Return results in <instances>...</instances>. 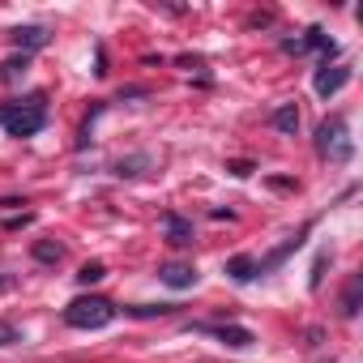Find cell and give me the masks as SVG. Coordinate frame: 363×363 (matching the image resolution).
<instances>
[{
  "label": "cell",
  "mask_w": 363,
  "mask_h": 363,
  "mask_svg": "<svg viewBox=\"0 0 363 363\" xmlns=\"http://www.w3.org/2000/svg\"><path fill=\"white\" fill-rule=\"evenodd\" d=\"M0 124L9 128V137H35V133H43V124H48V103H43V94L5 103V107H0Z\"/></svg>",
  "instance_id": "cell-1"
},
{
  "label": "cell",
  "mask_w": 363,
  "mask_h": 363,
  "mask_svg": "<svg viewBox=\"0 0 363 363\" xmlns=\"http://www.w3.org/2000/svg\"><path fill=\"white\" fill-rule=\"evenodd\" d=\"M116 320V303H107L103 295H82L65 308V325L69 329H103Z\"/></svg>",
  "instance_id": "cell-2"
},
{
  "label": "cell",
  "mask_w": 363,
  "mask_h": 363,
  "mask_svg": "<svg viewBox=\"0 0 363 363\" xmlns=\"http://www.w3.org/2000/svg\"><path fill=\"white\" fill-rule=\"evenodd\" d=\"M316 154H320V158H333V162H346V158L354 154L342 116H333V120H325V124L316 128Z\"/></svg>",
  "instance_id": "cell-3"
},
{
  "label": "cell",
  "mask_w": 363,
  "mask_h": 363,
  "mask_svg": "<svg viewBox=\"0 0 363 363\" xmlns=\"http://www.w3.org/2000/svg\"><path fill=\"white\" fill-rule=\"evenodd\" d=\"M346 82H350V69H346V65H325V69L312 77V90H316L320 99H333Z\"/></svg>",
  "instance_id": "cell-4"
},
{
  "label": "cell",
  "mask_w": 363,
  "mask_h": 363,
  "mask_svg": "<svg viewBox=\"0 0 363 363\" xmlns=\"http://www.w3.org/2000/svg\"><path fill=\"white\" fill-rule=\"evenodd\" d=\"M201 333H214L218 342H227L231 350H248L257 337H252V329H244V325H197Z\"/></svg>",
  "instance_id": "cell-5"
},
{
  "label": "cell",
  "mask_w": 363,
  "mask_h": 363,
  "mask_svg": "<svg viewBox=\"0 0 363 363\" xmlns=\"http://www.w3.org/2000/svg\"><path fill=\"white\" fill-rule=\"evenodd\" d=\"M162 231H167V244H175V248H189V244L197 240L193 223L179 218V214H162Z\"/></svg>",
  "instance_id": "cell-6"
},
{
  "label": "cell",
  "mask_w": 363,
  "mask_h": 363,
  "mask_svg": "<svg viewBox=\"0 0 363 363\" xmlns=\"http://www.w3.org/2000/svg\"><path fill=\"white\" fill-rule=\"evenodd\" d=\"M158 278H162L171 291H189V286H197V269H193V265H179V261L162 265V269H158Z\"/></svg>",
  "instance_id": "cell-7"
},
{
  "label": "cell",
  "mask_w": 363,
  "mask_h": 363,
  "mask_svg": "<svg viewBox=\"0 0 363 363\" xmlns=\"http://www.w3.org/2000/svg\"><path fill=\"white\" fill-rule=\"evenodd\" d=\"M269 124H274L278 133H286V137H295V133H299V107H295V103H282V107H274V116H269Z\"/></svg>",
  "instance_id": "cell-8"
},
{
  "label": "cell",
  "mask_w": 363,
  "mask_h": 363,
  "mask_svg": "<svg viewBox=\"0 0 363 363\" xmlns=\"http://www.w3.org/2000/svg\"><path fill=\"white\" fill-rule=\"evenodd\" d=\"M9 39H13L22 52H35V48H43V43H48V30H43V26H18Z\"/></svg>",
  "instance_id": "cell-9"
},
{
  "label": "cell",
  "mask_w": 363,
  "mask_h": 363,
  "mask_svg": "<svg viewBox=\"0 0 363 363\" xmlns=\"http://www.w3.org/2000/svg\"><path fill=\"white\" fill-rule=\"evenodd\" d=\"M30 257H35L39 265H60V261H65V244H56V240H39V244L30 248Z\"/></svg>",
  "instance_id": "cell-10"
},
{
  "label": "cell",
  "mask_w": 363,
  "mask_h": 363,
  "mask_svg": "<svg viewBox=\"0 0 363 363\" xmlns=\"http://www.w3.org/2000/svg\"><path fill=\"white\" fill-rule=\"evenodd\" d=\"M227 278L231 282H252L257 278V261L252 257H231L227 261Z\"/></svg>",
  "instance_id": "cell-11"
},
{
  "label": "cell",
  "mask_w": 363,
  "mask_h": 363,
  "mask_svg": "<svg viewBox=\"0 0 363 363\" xmlns=\"http://www.w3.org/2000/svg\"><path fill=\"white\" fill-rule=\"evenodd\" d=\"M299 43H303V48H316V52H325V60H329V56L337 52V43H333V39H329V35H325L320 26H312V30H308V35H303Z\"/></svg>",
  "instance_id": "cell-12"
},
{
  "label": "cell",
  "mask_w": 363,
  "mask_h": 363,
  "mask_svg": "<svg viewBox=\"0 0 363 363\" xmlns=\"http://www.w3.org/2000/svg\"><path fill=\"white\" fill-rule=\"evenodd\" d=\"M359 295H363V278L354 274V278L346 282V295H342V316H354V312H359Z\"/></svg>",
  "instance_id": "cell-13"
},
{
  "label": "cell",
  "mask_w": 363,
  "mask_h": 363,
  "mask_svg": "<svg viewBox=\"0 0 363 363\" xmlns=\"http://www.w3.org/2000/svg\"><path fill=\"white\" fill-rule=\"evenodd\" d=\"M103 278H107V265H103V261H86V265L77 269V282H82V286H94V282H103Z\"/></svg>",
  "instance_id": "cell-14"
},
{
  "label": "cell",
  "mask_w": 363,
  "mask_h": 363,
  "mask_svg": "<svg viewBox=\"0 0 363 363\" xmlns=\"http://www.w3.org/2000/svg\"><path fill=\"white\" fill-rule=\"evenodd\" d=\"M30 69V56L22 52V56H13V60H5V65H0V77H5V82H13V77H22Z\"/></svg>",
  "instance_id": "cell-15"
},
{
  "label": "cell",
  "mask_w": 363,
  "mask_h": 363,
  "mask_svg": "<svg viewBox=\"0 0 363 363\" xmlns=\"http://www.w3.org/2000/svg\"><path fill=\"white\" fill-rule=\"evenodd\" d=\"M128 312H133V316H141V320H150V316H171V308H167V303H133Z\"/></svg>",
  "instance_id": "cell-16"
},
{
  "label": "cell",
  "mask_w": 363,
  "mask_h": 363,
  "mask_svg": "<svg viewBox=\"0 0 363 363\" xmlns=\"http://www.w3.org/2000/svg\"><path fill=\"white\" fill-rule=\"evenodd\" d=\"M22 342V329L9 325V320H0V346H18Z\"/></svg>",
  "instance_id": "cell-17"
},
{
  "label": "cell",
  "mask_w": 363,
  "mask_h": 363,
  "mask_svg": "<svg viewBox=\"0 0 363 363\" xmlns=\"http://www.w3.org/2000/svg\"><path fill=\"white\" fill-rule=\"evenodd\" d=\"M145 162H150L145 154H141V158H128V162H120V167H116V175H137V167H145Z\"/></svg>",
  "instance_id": "cell-18"
},
{
  "label": "cell",
  "mask_w": 363,
  "mask_h": 363,
  "mask_svg": "<svg viewBox=\"0 0 363 363\" xmlns=\"http://www.w3.org/2000/svg\"><path fill=\"white\" fill-rule=\"evenodd\" d=\"M227 171H231V175H240V179H244V175H252V171H257V167H252V162H248V158H235V162H227Z\"/></svg>",
  "instance_id": "cell-19"
}]
</instances>
